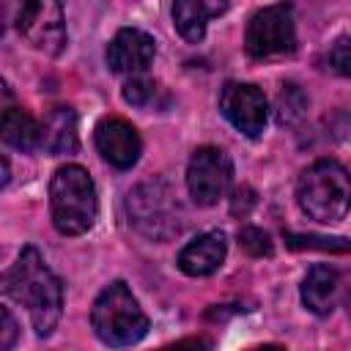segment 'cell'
I'll return each instance as SVG.
<instances>
[{
    "label": "cell",
    "mask_w": 351,
    "mask_h": 351,
    "mask_svg": "<svg viewBox=\"0 0 351 351\" xmlns=\"http://www.w3.org/2000/svg\"><path fill=\"white\" fill-rule=\"evenodd\" d=\"M3 293L27 307L38 337H47L55 329L63 310V285L36 247H25L16 263L3 274Z\"/></svg>",
    "instance_id": "obj_1"
},
{
    "label": "cell",
    "mask_w": 351,
    "mask_h": 351,
    "mask_svg": "<svg viewBox=\"0 0 351 351\" xmlns=\"http://www.w3.org/2000/svg\"><path fill=\"white\" fill-rule=\"evenodd\" d=\"M49 214H52V225L63 236H80L93 228L99 214V200H96V186L85 167L63 165L52 173Z\"/></svg>",
    "instance_id": "obj_2"
},
{
    "label": "cell",
    "mask_w": 351,
    "mask_h": 351,
    "mask_svg": "<svg viewBox=\"0 0 351 351\" xmlns=\"http://www.w3.org/2000/svg\"><path fill=\"white\" fill-rule=\"evenodd\" d=\"M296 200L310 219L324 225L340 222L351 211V173L335 159H318L302 173Z\"/></svg>",
    "instance_id": "obj_3"
},
{
    "label": "cell",
    "mask_w": 351,
    "mask_h": 351,
    "mask_svg": "<svg viewBox=\"0 0 351 351\" xmlns=\"http://www.w3.org/2000/svg\"><path fill=\"white\" fill-rule=\"evenodd\" d=\"M90 326L104 346L126 348L148 335V315L132 296L129 285L118 280L96 296L90 310Z\"/></svg>",
    "instance_id": "obj_4"
},
{
    "label": "cell",
    "mask_w": 351,
    "mask_h": 351,
    "mask_svg": "<svg viewBox=\"0 0 351 351\" xmlns=\"http://www.w3.org/2000/svg\"><path fill=\"white\" fill-rule=\"evenodd\" d=\"M129 222L148 239H170L181 233L184 214L165 181H148L140 184L134 192H129Z\"/></svg>",
    "instance_id": "obj_5"
},
{
    "label": "cell",
    "mask_w": 351,
    "mask_h": 351,
    "mask_svg": "<svg viewBox=\"0 0 351 351\" xmlns=\"http://www.w3.org/2000/svg\"><path fill=\"white\" fill-rule=\"evenodd\" d=\"M296 47V27H293V11L285 3L266 5L255 11L247 22L244 33V49L250 58H280L293 52Z\"/></svg>",
    "instance_id": "obj_6"
},
{
    "label": "cell",
    "mask_w": 351,
    "mask_h": 351,
    "mask_svg": "<svg viewBox=\"0 0 351 351\" xmlns=\"http://www.w3.org/2000/svg\"><path fill=\"white\" fill-rule=\"evenodd\" d=\"M233 181V162L222 148L203 145L192 154L186 167V186L197 206H214Z\"/></svg>",
    "instance_id": "obj_7"
},
{
    "label": "cell",
    "mask_w": 351,
    "mask_h": 351,
    "mask_svg": "<svg viewBox=\"0 0 351 351\" xmlns=\"http://www.w3.org/2000/svg\"><path fill=\"white\" fill-rule=\"evenodd\" d=\"M16 30L27 44L47 55H58L66 47L63 8L52 0H33L16 11Z\"/></svg>",
    "instance_id": "obj_8"
},
{
    "label": "cell",
    "mask_w": 351,
    "mask_h": 351,
    "mask_svg": "<svg viewBox=\"0 0 351 351\" xmlns=\"http://www.w3.org/2000/svg\"><path fill=\"white\" fill-rule=\"evenodd\" d=\"M219 110L247 137H258L269 118L263 90L250 82H228L219 93Z\"/></svg>",
    "instance_id": "obj_9"
},
{
    "label": "cell",
    "mask_w": 351,
    "mask_h": 351,
    "mask_svg": "<svg viewBox=\"0 0 351 351\" xmlns=\"http://www.w3.org/2000/svg\"><path fill=\"white\" fill-rule=\"evenodd\" d=\"M96 148L104 156V162H110L118 170H129L143 151L140 134L137 129L123 121V118H101L96 123Z\"/></svg>",
    "instance_id": "obj_10"
},
{
    "label": "cell",
    "mask_w": 351,
    "mask_h": 351,
    "mask_svg": "<svg viewBox=\"0 0 351 351\" xmlns=\"http://www.w3.org/2000/svg\"><path fill=\"white\" fill-rule=\"evenodd\" d=\"M154 55H156V44L148 33L137 27H123L115 33V38L107 47V66L115 74H137L148 69Z\"/></svg>",
    "instance_id": "obj_11"
},
{
    "label": "cell",
    "mask_w": 351,
    "mask_h": 351,
    "mask_svg": "<svg viewBox=\"0 0 351 351\" xmlns=\"http://www.w3.org/2000/svg\"><path fill=\"white\" fill-rule=\"evenodd\" d=\"M225 255H228L225 233L208 230V233L197 236L195 241H189L178 252V269L189 277H206V274H214L222 266Z\"/></svg>",
    "instance_id": "obj_12"
},
{
    "label": "cell",
    "mask_w": 351,
    "mask_h": 351,
    "mask_svg": "<svg viewBox=\"0 0 351 351\" xmlns=\"http://www.w3.org/2000/svg\"><path fill=\"white\" fill-rule=\"evenodd\" d=\"M340 293V274L332 266H313L302 282V302L315 315H329Z\"/></svg>",
    "instance_id": "obj_13"
},
{
    "label": "cell",
    "mask_w": 351,
    "mask_h": 351,
    "mask_svg": "<svg viewBox=\"0 0 351 351\" xmlns=\"http://www.w3.org/2000/svg\"><path fill=\"white\" fill-rule=\"evenodd\" d=\"M80 145L77 134V112L71 107H55L44 126H41V148L52 156L58 154H71Z\"/></svg>",
    "instance_id": "obj_14"
},
{
    "label": "cell",
    "mask_w": 351,
    "mask_h": 351,
    "mask_svg": "<svg viewBox=\"0 0 351 351\" xmlns=\"http://www.w3.org/2000/svg\"><path fill=\"white\" fill-rule=\"evenodd\" d=\"M228 5L225 3H203V0H178L173 5V22L176 30L181 33L184 41L197 44L206 36V22L214 14H222Z\"/></svg>",
    "instance_id": "obj_15"
},
{
    "label": "cell",
    "mask_w": 351,
    "mask_h": 351,
    "mask_svg": "<svg viewBox=\"0 0 351 351\" xmlns=\"http://www.w3.org/2000/svg\"><path fill=\"white\" fill-rule=\"evenodd\" d=\"M3 143L16 151H33L36 145H41V126L30 112L8 107L3 112Z\"/></svg>",
    "instance_id": "obj_16"
},
{
    "label": "cell",
    "mask_w": 351,
    "mask_h": 351,
    "mask_svg": "<svg viewBox=\"0 0 351 351\" xmlns=\"http://www.w3.org/2000/svg\"><path fill=\"white\" fill-rule=\"evenodd\" d=\"M304 110H307V96L299 90V85L285 82L277 93V123L293 126L304 118Z\"/></svg>",
    "instance_id": "obj_17"
},
{
    "label": "cell",
    "mask_w": 351,
    "mask_h": 351,
    "mask_svg": "<svg viewBox=\"0 0 351 351\" xmlns=\"http://www.w3.org/2000/svg\"><path fill=\"white\" fill-rule=\"evenodd\" d=\"M291 250H324V252H351V241L340 236H315V233H285Z\"/></svg>",
    "instance_id": "obj_18"
},
{
    "label": "cell",
    "mask_w": 351,
    "mask_h": 351,
    "mask_svg": "<svg viewBox=\"0 0 351 351\" xmlns=\"http://www.w3.org/2000/svg\"><path fill=\"white\" fill-rule=\"evenodd\" d=\"M239 247L244 250V252H250V255H255V258H261V255H271V239H269V233H263L261 228H255V225H244V228H239Z\"/></svg>",
    "instance_id": "obj_19"
},
{
    "label": "cell",
    "mask_w": 351,
    "mask_h": 351,
    "mask_svg": "<svg viewBox=\"0 0 351 351\" xmlns=\"http://www.w3.org/2000/svg\"><path fill=\"white\" fill-rule=\"evenodd\" d=\"M156 96V82L154 80H145V77H132L126 85H123V99L134 107H148L151 99Z\"/></svg>",
    "instance_id": "obj_20"
},
{
    "label": "cell",
    "mask_w": 351,
    "mask_h": 351,
    "mask_svg": "<svg viewBox=\"0 0 351 351\" xmlns=\"http://www.w3.org/2000/svg\"><path fill=\"white\" fill-rule=\"evenodd\" d=\"M329 66L343 74L351 77V36H343L332 49H329Z\"/></svg>",
    "instance_id": "obj_21"
},
{
    "label": "cell",
    "mask_w": 351,
    "mask_h": 351,
    "mask_svg": "<svg viewBox=\"0 0 351 351\" xmlns=\"http://www.w3.org/2000/svg\"><path fill=\"white\" fill-rule=\"evenodd\" d=\"M255 206V192L250 189V186H239L236 192H233V203H230V211L239 217H247V211Z\"/></svg>",
    "instance_id": "obj_22"
},
{
    "label": "cell",
    "mask_w": 351,
    "mask_h": 351,
    "mask_svg": "<svg viewBox=\"0 0 351 351\" xmlns=\"http://www.w3.org/2000/svg\"><path fill=\"white\" fill-rule=\"evenodd\" d=\"M0 321H3L0 348H3V351H8V348L14 346V340H16V321H14V315H11V310H8V307H3V310H0Z\"/></svg>",
    "instance_id": "obj_23"
},
{
    "label": "cell",
    "mask_w": 351,
    "mask_h": 351,
    "mask_svg": "<svg viewBox=\"0 0 351 351\" xmlns=\"http://www.w3.org/2000/svg\"><path fill=\"white\" fill-rule=\"evenodd\" d=\"M159 351H211V343L206 337H186V340H178L173 346H165Z\"/></svg>",
    "instance_id": "obj_24"
},
{
    "label": "cell",
    "mask_w": 351,
    "mask_h": 351,
    "mask_svg": "<svg viewBox=\"0 0 351 351\" xmlns=\"http://www.w3.org/2000/svg\"><path fill=\"white\" fill-rule=\"evenodd\" d=\"M8 173H11V165H8V159L3 156V178H0V184H3V186L8 184Z\"/></svg>",
    "instance_id": "obj_25"
},
{
    "label": "cell",
    "mask_w": 351,
    "mask_h": 351,
    "mask_svg": "<svg viewBox=\"0 0 351 351\" xmlns=\"http://www.w3.org/2000/svg\"><path fill=\"white\" fill-rule=\"evenodd\" d=\"M250 351H285L282 346H258V348H250Z\"/></svg>",
    "instance_id": "obj_26"
},
{
    "label": "cell",
    "mask_w": 351,
    "mask_h": 351,
    "mask_svg": "<svg viewBox=\"0 0 351 351\" xmlns=\"http://www.w3.org/2000/svg\"><path fill=\"white\" fill-rule=\"evenodd\" d=\"M346 304H348V315H351V293H348V299H346Z\"/></svg>",
    "instance_id": "obj_27"
}]
</instances>
